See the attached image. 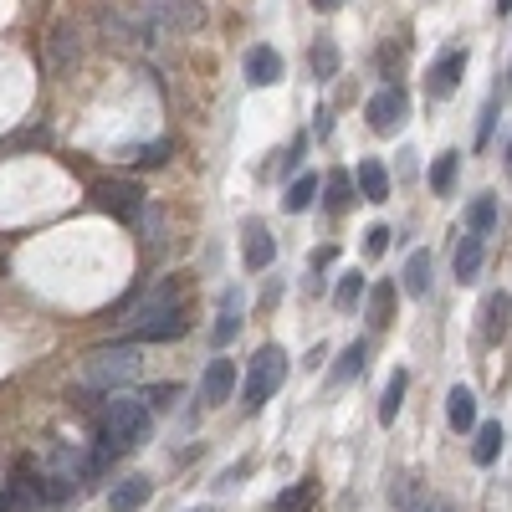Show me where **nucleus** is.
Returning a JSON list of instances; mask_svg holds the SVG:
<instances>
[{
	"label": "nucleus",
	"mask_w": 512,
	"mask_h": 512,
	"mask_svg": "<svg viewBox=\"0 0 512 512\" xmlns=\"http://www.w3.org/2000/svg\"><path fill=\"white\" fill-rule=\"evenodd\" d=\"M492 128H497V98H487V108H482V118H477V154L492 144Z\"/></svg>",
	"instance_id": "30"
},
{
	"label": "nucleus",
	"mask_w": 512,
	"mask_h": 512,
	"mask_svg": "<svg viewBox=\"0 0 512 512\" xmlns=\"http://www.w3.org/2000/svg\"><path fill=\"white\" fill-rule=\"evenodd\" d=\"M277 262V236L262 221H246V272H267Z\"/></svg>",
	"instance_id": "11"
},
{
	"label": "nucleus",
	"mask_w": 512,
	"mask_h": 512,
	"mask_svg": "<svg viewBox=\"0 0 512 512\" xmlns=\"http://www.w3.org/2000/svg\"><path fill=\"white\" fill-rule=\"evenodd\" d=\"M93 205L108 210V216H118V221H139L149 200H144V190L134 180H98L93 185Z\"/></svg>",
	"instance_id": "5"
},
{
	"label": "nucleus",
	"mask_w": 512,
	"mask_h": 512,
	"mask_svg": "<svg viewBox=\"0 0 512 512\" xmlns=\"http://www.w3.org/2000/svg\"><path fill=\"white\" fill-rule=\"evenodd\" d=\"M349 205H354V175L349 169H333V175L323 180V210L328 216H344Z\"/></svg>",
	"instance_id": "19"
},
{
	"label": "nucleus",
	"mask_w": 512,
	"mask_h": 512,
	"mask_svg": "<svg viewBox=\"0 0 512 512\" xmlns=\"http://www.w3.org/2000/svg\"><path fill=\"white\" fill-rule=\"evenodd\" d=\"M313 6H318V11H333V6H338V0H313Z\"/></svg>",
	"instance_id": "37"
},
{
	"label": "nucleus",
	"mask_w": 512,
	"mask_h": 512,
	"mask_svg": "<svg viewBox=\"0 0 512 512\" xmlns=\"http://www.w3.org/2000/svg\"><path fill=\"white\" fill-rule=\"evenodd\" d=\"M507 175H512V139H507Z\"/></svg>",
	"instance_id": "38"
},
{
	"label": "nucleus",
	"mask_w": 512,
	"mask_h": 512,
	"mask_svg": "<svg viewBox=\"0 0 512 512\" xmlns=\"http://www.w3.org/2000/svg\"><path fill=\"white\" fill-rule=\"evenodd\" d=\"M466 231L482 236V241L497 231V195H487V190H482L472 205H466Z\"/></svg>",
	"instance_id": "20"
},
{
	"label": "nucleus",
	"mask_w": 512,
	"mask_h": 512,
	"mask_svg": "<svg viewBox=\"0 0 512 512\" xmlns=\"http://www.w3.org/2000/svg\"><path fill=\"white\" fill-rule=\"evenodd\" d=\"M313 200H318V175H297L282 195V210L287 216H303V210H313Z\"/></svg>",
	"instance_id": "23"
},
{
	"label": "nucleus",
	"mask_w": 512,
	"mask_h": 512,
	"mask_svg": "<svg viewBox=\"0 0 512 512\" xmlns=\"http://www.w3.org/2000/svg\"><path fill=\"white\" fill-rule=\"evenodd\" d=\"M482 262H487V241L482 236H461V246H456V282L472 287L482 277Z\"/></svg>",
	"instance_id": "18"
},
{
	"label": "nucleus",
	"mask_w": 512,
	"mask_h": 512,
	"mask_svg": "<svg viewBox=\"0 0 512 512\" xmlns=\"http://www.w3.org/2000/svg\"><path fill=\"white\" fill-rule=\"evenodd\" d=\"M497 16H512V0H497Z\"/></svg>",
	"instance_id": "36"
},
{
	"label": "nucleus",
	"mask_w": 512,
	"mask_h": 512,
	"mask_svg": "<svg viewBox=\"0 0 512 512\" xmlns=\"http://www.w3.org/2000/svg\"><path fill=\"white\" fill-rule=\"evenodd\" d=\"M461 72H466V52H461V47L441 52V57L431 62V72H425V93H431L436 103H446V98L461 88Z\"/></svg>",
	"instance_id": "6"
},
{
	"label": "nucleus",
	"mask_w": 512,
	"mask_h": 512,
	"mask_svg": "<svg viewBox=\"0 0 512 512\" xmlns=\"http://www.w3.org/2000/svg\"><path fill=\"white\" fill-rule=\"evenodd\" d=\"M390 502H395V507H405V512H410V507H415V482H410V477H400V482H395V487H390Z\"/></svg>",
	"instance_id": "33"
},
{
	"label": "nucleus",
	"mask_w": 512,
	"mask_h": 512,
	"mask_svg": "<svg viewBox=\"0 0 512 512\" xmlns=\"http://www.w3.org/2000/svg\"><path fill=\"white\" fill-rule=\"evenodd\" d=\"M359 297H364V277H359V272H344V277H338V287H333L338 313H354V308H359Z\"/></svg>",
	"instance_id": "28"
},
{
	"label": "nucleus",
	"mask_w": 512,
	"mask_h": 512,
	"mask_svg": "<svg viewBox=\"0 0 512 512\" xmlns=\"http://www.w3.org/2000/svg\"><path fill=\"white\" fill-rule=\"evenodd\" d=\"M185 328H190V318L175 303V282H159L139 303V313H134V338L139 344H175V338H185Z\"/></svg>",
	"instance_id": "1"
},
{
	"label": "nucleus",
	"mask_w": 512,
	"mask_h": 512,
	"mask_svg": "<svg viewBox=\"0 0 512 512\" xmlns=\"http://www.w3.org/2000/svg\"><path fill=\"white\" fill-rule=\"evenodd\" d=\"M169 159V139H154V144H144L139 154H134V164H144V169H154V164H164Z\"/></svg>",
	"instance_id": "32"
},
{
	"label": "nucleus",
	"mask_w": 512,
	"mask_h": 512,
	"mask_svg": "<svg viewBox=\"0 0 512 512\" xmlns=\"http://www.w3.org/2000/svg\"><path fill=\"white\" fill-rule=\"evenodd\" d=\"M195 512H210V507H195Z\"/></svg>",
	"instance_id": "39"
},
{
	"label": "nucleus",
	"mask_w": 512,
	"mask_h": 512,
	"mask_svg": "<svg viewBox=\"0 0 512 512\" xmlns=\"http://www.w3.org/2000/svg\"><path fill=\"white\" fill-rule=\"evenodd\" d=\"M149 497H154V482H149V477H123V482H113L108 507H113V512H139Z\"/></svg>",
	"instance_id": "16"
},
{
	"label": "nucleus",
	"mask_w": 512,
	"mask_h": 512,
	"mask_svg": "<svg viewBox=\"0 0 512 512\" xmlns=\"http://www.w3.org/2000/svg\"><path fill=\"white\" fill-rule=\"evenodd\" d=\"M354 185H359V195H364L369 205H384V200H390V169H384L379 159H359Z\"/></svg>",
	"instance_id": "15"
},
{
	"label": "nucleus",
	"mask_w": 512,
	"mask_h": 512,
	"mask_svg": "<svg viewBox=\"0 0 512 512\" xmlns=\"http://www.w3.org/2000/svg\"><path fill=\"white\" fill-rule=\"evenodd\" d=\"M405 390H410V374H405V369H395V374H390V384H384V395H379V425H395V420H400Z\"/></svg>",
	"instance_id": "22"
},
{
	"label": "nucleus",
	"mask_w": 512,
	"mask_h": 512,
	"mask_svg": "<svg viewBox=\"0 0 512 512\" xmlns=\"http://www.w3.org/2000/svg\"><path fill=\"white\" fill-rule=\"evenodd\" d=\"M175 400H180V384H175V379H164V384H154V390L144 395V405H149V410H169V405H175Z\"/></svg>",
	"instance_id": "29"
},
{
	"label": "nucleus",
	"mask_w": 512,
	"mask_h": 512,
	"mask_svg": "<svg viewBox=\"0 0 512 512\" xmlns=\"http://www.w3.org/2000/svg\"><path fill=\"white\" fill-rule=\"evenodd\" d=\"M502 456V425L497 420H482L477 431H472V461L477 466H492Z\"/></svg>",
	"instance_id": "21"
},
{
	"label": "nucleus",
	"mask_w": 512,
	"mask_h": 512,
	"mask_svg": "<svg viewBox=\"0 0 512 512\" xmlns=\"http://www.w3.org/2000/svg\"><path fill=\"white\" fill-rule=\"evenodd\" d=\"M241 313H246V297H241L236 287H226V292H221V318H216V328H210V338H216L221 349H226L231 338H236V328H241Z\"/></svg>",
	"instance_id": "17"
},
{
	"label": "nucleus",
	"mask_w": 512,
	"mask_h": 512,
	"mask_svg": "<svg viewBox=\"0 0 512 512\" xmlns=\"http://www.w3.org/2000/svg\"><path fill=\"white\" fill-rule=\"evenodd\" d=\"M390 236H395L390 226H369V231H364V251H369V256H384V251H390Z\"/></svg>",
	"instance_id": "31"
},
{
	"label": "nucleus",
	"mask_w": 512,
	"mask_h": 512,
	"mask_svg": "<svg viewBox=\"0 0 512 512\" xmlns=\"http://www.w3.org/2000/svg\"><path fill=\"white\" fill-rule=\"evenodd\" d=\"M405 118H410V98H405V88L400 82H384V88L364 103V123L374 128L379 139H390V134H400L405 128Z\"/></svg>",
	"instance_id": "4"
},
{
	"label": "nucleus",
	"mask_w": 512,
	"mask_h": 512,
	"mask_svg": "<svg viewBox=\"0 0 512 512\" xmlns=\"http://www.w3.org/2000/svg\"><path fill=\"white\" fill-rule=\"evenodd\" d=\"M507 77H512V72H507Z\"/></svg>",
	"instance_id": "40"
},
{
	"label": "nucleus",
	"mask_w": 512,
	"mask_h": 512,
	"mask_svg": "<svg viewBox=\"0 0 512 512\" xmlns=\"http://www.w3.org/2000/svg\"><path fill=\"white\" fill-rule=\"evenodd\" d=\"M282 379H287V354H282L277 344L256 349V359H251V369H246V379H241V405H246V410H262V405L282 390Z\"/></svg>",
	"instance_id": "2"
},
{
	"label": "nucleus",
	"mask_w": 512,
	"mask_h": 512,
	"mask_svg": "<svg viewBox=\"0 0 512 512\" xmlns=\"http://www.w3.org/2000/svg\"><path fill=\"white\" fill-rule=\"evenodd\" d=\"M364 364H369V338H354V344L338 354V364L328 369V390H344V384H354V379L364 374Z\"/></svg>",
	"instance_id": "12"
},
{
	"label": "nucleus",
	"mask_w": 512,
	"mask_h": 512,
	"mask_svg": "<svg viewBox=\"0 0 512 512\" xmlns=\"http://www.w3.org/2000/svg\"><path fill=\"white\" fill-rule=\"evenodd\" d=\"M308 67H313V77H318V82L338 77V47H333V36H318L313 47H308Z\"/></svg>",
	"instance_id": "25"
},
{
	"label": "nucleus",
	"mask_w": 512,
	"mask_h": 512,
	"mask_svg": "<svg viewBox=\"0 0 512 512\" xmlns=\"http://www.w3.org/2000/svg\"><path fill=\"white\" fill-rule=\"evenodd\" d=\"M410 512H461L456 502H425V507H410Z\"/></svg>",
	"instance_id": "35"
},
{
	"label": "nucleus",
	"mask_w": 512,
	"mask_h": 512,
	"mask_svg": "<svg viewBox=\"0 0 512 512\" xmlns=\"http://www.w3.org/2000/svg\"><path fill=\"white\" fill-rule=\"evenodd\" d=\"M456 175H461V154L456 149H441V159L431 164V175H425V180H431L436 195H451L456 190Z\"/></svg>",
	"instance_id": "24"
},
{
	"label": "nucleus",
	"mask_w": 512,
	"mask_h": 512,
	"mask_svg": "<svg viewBox=\"0 0 512 512\" xmlns=\"http://www.w3.org/2000/svg\"><path fill=\"white\" fill-rule=\"evenodd\" d=\"M77 57H82V31H77V21H57L52 36H47V62H52V72L67 77V72L77 67Z\"/></svg>",
	"instance_id": "7"
},
{
	"label": "nucleus",
	"mask_w": 512,
	"mask_h": 512,
	"mask_svg": "<svg viewBox=\"0 0 512 512\" xmlns=\"http://www.w3.org/2000/svg\"><path fill=\"white\" fill-rule=\"evenodd\" d=\"M313 497H318V487H313V482H297V487H287L282 497H272V502H267V512H308V507H313Z\"/></svg>",
	"instance_id": "26"
},
{
	"label": "nucleus",
	"mask_w": 512,
	"mask_h": 512,
	"mask_svg": "<svg viewBox=\"0 0 512 512\" xmlns=\"http://www.w3.org/2000/svg\"><path fill=\"white\" fill-rule=\"evenodd\" d=\"M139 374V349L134 344H118V349H98L88 359V384H98V390H123L128 379Z\"/></svg>",
	"instance_id": "3"
},
{
	"label": "nucleus",
	"mask_w": 512,
	"mask_h": 512,
	"mask_svg": "<svg viewBox=\"0 0 512 512\" xmlns=\"http://www.w3.org/2000/svg\"><path fill=\"white\" fill-rule=\"evenodd\" d=\"M236 395V359H210L200 374V400L205 405H226Z\"/></svg>",
	"instance_id": "10"
},
{
	"label": "nucleus",
	"mask_w": 512,
	"mask_h": 512,
	"mask_svg": "<svg viewBox=\"0 0 512 512\" xmlns=\"http://www.w3.org/2000/svg\"><path fill=\"white\" fill-rule=\"evenodd\" d=\"M303 149H308V134H297V139H292V149L282 154V175H292V169H297V159H303Z\"/></svg>",
	"instance_id": "34"
},
{
	"label": "nucleus",
	"mask_w": 512,
	"mask_h": 512,
	"mask_svg": "<svg viewBox=\"0 0 512 512\" xmlns=\"http://www.w3.org/2000/svg\"><path fill=\"white\" fill-rule=\"evenodd\" d=\"M446 425L461 436H472L477 431V395L466 390V384H456V390L446 395Z\"/></svg>",
	"instance_id": "13"
},
{
	"label": "nucleus",
	"mask_w": 512,
	"mask_h": 512,
	"mask_svg": "<svg viewBox=\"0 0 512 512\" xmlns=\"http://www.w3.org/2000/svg\"><path fill=\"white\" fill-rule=\"evenodd\" d=\"M395 292H400L395 282H379V287L369 292V323H374V328H384V323H390V308H395Z\"/></svg>",
	"instance_id": "27"
},
{
	"label": "nucleus",
	"mask_w": 512,
	"mask_h": 512,
	"mask_svg": "<svg viewBox=\"0 0 512 512\" xmlns=\"http://www.w3.org/2000/svg\"><path fill=\"white\" fill-rule=\"evenodd\" d=\"M241 72H246L251 88H277V82H282V57H277V47L256 41V47L246 52V62H241Z\"/></svg>",
	"instance_id": "9"
},
{
	"label": "nucleus",
	"mask_w": 512,
	"mask_h": 512,
	"mask_svg": "<svg viewBox=\"0 0 512 512\" xmlns=\"http://www.w3.org/2000/svg\"><path fill=\"white\" fill-rule=\"evenodd\" d=\"M507 323H512V297L507 292H487V308H482V323H477V344L497 349L507 338Z\"/></svg>",
	"instance_id": "8"
},
{
	"label": "nucleus",
	"mask_w": 512,
	"mask_h": 512,
	"mask_svg": "<svg viewBox=\"0 0 512 512\" xmlns=\"http://www.w3.org/2000/svg\"><path fill=\"white\" fill-rule=\"evenodd\" d=\"M431 272H436V256L431 251H410V262L400 272V292L405 297H425L431 292Z\"/></svg>",
	"instance_id": "14"
}]
</instances>
